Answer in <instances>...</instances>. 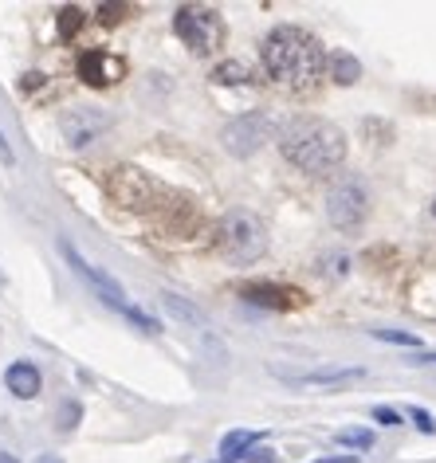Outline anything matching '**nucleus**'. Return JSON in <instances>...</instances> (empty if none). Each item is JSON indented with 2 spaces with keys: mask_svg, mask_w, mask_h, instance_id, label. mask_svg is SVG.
Returning a JSON list of instances; mask_svg holds the SVG:
<instances>
[{
  "mask_svg": "<svg viewBox=\"0 0 436 463\" xmlns=\"http://www.w3.org/2000/svg\"><path fill=\"white\" fill-rule=\"evenodd\" d=\"M338 444H346V448H374V432H365V428H342Z\"/></svg>",
  "mask_w": 436,
  "mask_h": 463,
  "instance_id": "6ab92c4d",
  "label": "nucleus"
},
{
  "mask_svg": "<svg viewBox=\"0 0 436 463\" xmlns=\"http://www.w3.org/2000/svg\"><path fill=\"white\" fill-rule=\"evenodd\" d=\"M110 196H114V201H118L122 208H137V213H146V208L162 204V189H157V181H150L142 169H134V165H122V169L110 177Z\"/></svg>",
  "mask_w": 436,
  "mask_h": 463,
  "instance_id": "6e6552de",
  "label": "nucleus"
},
{
  "mask_svg": "<svg viewBox=\"0 0 436 463\" xmlns=\"http://www.w3.org/2000/svg\"><path fill=\"white\" fill-rule=\"evenodd\" d=\"M213 83H216V87H224V83H228V87H236V83L248 87V83H251V71H248L244 63L232 60V63H221V67H216V71H213Z\"/></svg>",
  "mask_w": 436,
  "mask_h": 463,
  "instance_id": "f3484780",
  "label": "nucleus"
},
{
  "mask_svg": "<svg viewBox=\"0 0 436 463\" xmlns=\"http://www.w3.org/2000/svg\"><path fill=\"white\" fill-rule=\"evenodd\" d=\"M60 251H63V260H67V268H71L75 275H83V279L90 283V287H95V295L99 298H107V303L114 307V310H122V315L126 318H134L137 322V326H142V330H157V322L150 318V315H142V310H134L130 303H126V291H122V287L118 283H114L110 279V275L107 271H99V268H90V263L83 260V256H79V251L71 248V244H67V240H60Z\"/></svg>",
  "mask_w": 436,
  "mask_h": 463,
  "instance_id": "39448f33",
  "label": "nucleus"
},
{
  "mask_svg": "<svg viewBox=\"0 0 436 463\" xmlns=\"http://www.w3.org/2000/svg\"><path fill=\"white\" fill-rule=\"evenodd\" d=\"M5 385H8V392H13V397H20V401H32V397H36V392H40L43 377H40V369L32 365V362H16V365H8Z\"/></svg>",
  "mask_w": 436,
  "mask_h": 463,
  "instance_id": "ddd939ff",
  "label": "nucleus"
},
{
  "mask_svg": "<svg viewBox=\"0 0 436 463\" xmlns=\"http://www.w3.org/2000/svg\"><path fill=\"white\" fill-rule=\"evenodd\" d=\"M275 130V122H271V114H260V110H248V114H240V118H232L221 130V142L228 154H236V157H251L256 149L268 142Z\"/></svg>",
  "mask_w": 436,
  "mask_h": 463,
  "instance_id": "0eeeda50",
  "label": "nucleus"
},
{
  "mask_svg": "<svg viewBox=\"0 0 436 463\" xmlns=\"http://www.w3.org/2000/svg\"><path fill=\"white\" fill-rule=\"evenodd\" d=\"M327 216L338 232H354L370 216V189L362 177H342L335 189L327 193Z\"/></svg>",
  "mask_w": 436,
  "mask_h": 463,
  "instance_id": "423d86ee",
  "label": "nucleus"
},
{
  "mask_svg": "<svg viewBox=\"0 0 436 463\" xmlns=\"http://www.w3.org/2000/svg\"><path fill=\"white\" fill-rule=\"evenodd\" d=\"M260 444V436L256 432H228L224 439H221V456L232 463V459H244V451L248 448H256Z\"/></svg>",
  "mask_w": 436,
  "mask_h": 463,
  "instance_id": "dca6fc26",
  "label": "nucleus"
},
{
  "mask_svg": "<svg viewBox=\"0 0 436 463\" xmlns=\"http://www.w3.org/2000/svg\"><path fill=\"white\" fill-rule=\"evenodd\" d=\"M0 463H20L16 456H8V451H0Z\"/></svg>",
  "mask_w": 436,
  "mask_h": 463,
  "instance_id": "c85d7f7f",
  "label": "nucleus"
},
{
  "mask_svg": "<svg viewBox=\"0 0 436 463\" xmlns=\"http://www.w3.org/2000/svg\"><path fill=\"white\" fill-rule=\"evenodd\" d=\"M0 165H8V169L16 165V154H13V146H8L5 134H0Z\"/></svg>",
  "mask_w": 436,
  "mask_h": 463,
  "instance_id": "b1692460",
  "label": "nucleus"
},
{
  "mask_svg": "<svg viewBox=\"0 0 436 463\" xmlns=\"http://www.w3.org/2000/svg\"><path fill=\"white\" fill-rule=\"evenodd\" d=\"M126 13H130V5H99V20H107V24H118Z\"/></svg>",
  "mask_w": 436,
  "mask_h": 463,
  "instance_id": "412c9836",
  "label": "nucleus"
},
{
  "mask_svg": "<svg viewBox=\"0 0 436 463\" xmlns=\"http://www.w3.org/2000/svg\"><path fill=\"white\" fill-rule=\"evenodd\" d=\"M162 307H166V315H174V318H181L185 326H193V330H209V315L204 310H197L193 303H185L181 295H174V291H162Z\"/></svg>",
  "mask_w": 436,
  "mask_h": 463,
  "instance_id": "4468645a",
  "label": "nucleus"
},
{
  "mask_svg": "<svg viewBox=\"0 0 436 463\" xmlns=\"http://www.w3.org/2000/svg\"><path fill=\"white\" fill-rule=\"evenodd\" d=\"M79 75H83L87 87H107L122 75V63H114L110 55H102V52H83L79 55Z\"/></svg>",
  "mask_w": 436,
  "mask_h": 463,
  "instance_id": "9d476101",
  "label": "nucleus"
},
{
  "mask_svg": "<svg viewBox=\"0 0 436 463\" xmlns=\"http://www.w3.org/2000/svg\"><path fill=\"white\" fill-rule=\"evenodd\" d=\"M244 298L256 307H268V310H287V307H299L303 298L299 291L291 287H271V283H260V287H244Z\"/></svg>",
  "mask_w": 436,
  "mask_h": 463,
  "instance_id": "9b49d317",
  "label": "nucleus"
},
{
  "mask_svg": "<svg viewBox=\"0 0 436 463\" xmlns=\"http://www.w3.org/2000/svg\"><path fill=\"white\" fill-rule=\"evenodd\" d=\"M327 63H330V75H335V83H358L362 63L354 60V55L335 52V55H327Z\"/></svg>",
  "mask_w": 436,
  "mask_h": 463,
  "instance_id": "2eb2a0df",
  "label": "nucleus"
},
{
  "mask_svg": "<svg viewBox=\"0 0 436 463\" xmlns=\"http://www.w3.org/2000/svg\"><path fill=\"white\" fill-rule=\"evenodd\" d=\"M216 251L228 263H236V268L256 263L268 251V228H263V220L244 213V208H232L221 220V228H216Z\"/></svg>",
  "mask_w": 436,
  "mask_h": 463,
  "instance_id": "7ed1b4c3",
  "label": "nucleus"
},
{
  "mask_svg": "<svg viewBox=\"0 0 436 463\" xmlns=\"http://www.w3.org/2000/svg\"><path fill=\"white\" fill-rule=\"evenodd\" d=\"M244 463H275V451L271 448H248L244 451Z\"/></svg>",
  "mask_w": 436,
  "mask_h": 463,
  "instance_id": "5701e85b",
  "label": "nucleus"
},
{
  "mask_svg": "<svg viewBox=\"0 0 436 463\" xmlns=\"http://www.w3.org/2000/svg\"><path fill=\"white\" fill-rule=\"evenodd\" d=\"M374 420H377V424H389V428H393V424H401V416H397L393 409H374Z\"/></svg>",
  "mask_w": 436,
  "mask_h": 463,
  "instance_id": "393cba45",
  "label": "nucleus"
},
{
  "mask_svg": "<svg viewBox=\"0 0 436 463\" xmlns=\"http://www.w3.org/2000/svg\"><path fill=\"white\" fill-rule=\"evenodd\" d=\"M280 154L295 169L323 177V173H335L346 161V137H342L335 122L315 118V114H299V118H291L280 130Z\"/></svg>",
  "mask_w": 436,
  "mask_h": 463,
  "instance_id": "f03ea898",
  "label": "nucleus"
},
{
  "mask_svg": "<svg viewBox=\"0 0 436 463\" xmlns=\"http://www.w3.org/2000/svg\"><path fill=\"white\" fill-rule=\"evenodd\" d=\"M174 32L193 55H216L224 43V16L209 5H185L174 16Z\"/></svg>",
  "mask_w": 436,
  "mask_h": 463,
  "instance_id": "20e7f679",
  "label": "nucleus"
},
{
  "mask_svg": "<svg viewBox=\"0 0 436 463\" xmlns=\"http://www.w3.org/2000/svg\"><path fill=\"white\" fill-rule=\"evenodd\" d=\"M36 463H63V459H60V456H40Z\"/></svg>",
  "mask_w": 436,
  "mask_h": 463,
  "instance_id": "cd10ccee",
  "label": "nucleus"
},
{
  "mask_svg": "<svg viewBox=\"0 0 436 463\" xmlns=\"http://www.w3.org/2000/svg\"><path fill=\"white\" fill-rule=\"evenodd\" d=\"M374 338H382V342H397V345H412V350H417V334H405V330H370Z\"/></svg>",
  "mask_w": 436,
  "mask_h": 463,
  "instance_id": "aec40b11",
  "label": "nucleus"
},
{
  "mask_svg": "<svg viewBox=\"0 0 436 463\" xmlns=\"http://www.w3.org/2000/svg\"><path fill=\"white\" fill-rule=\"evenodd\" d=\"M107 122H110V118H107L102 110H95V107H75V110H67V114H63L67 146H71V149L90 146L102 130H107Z\"/></svg>",
  "mask_w": 436,
  "mask_h": 463,
  "instance_id": "1a4fd4ad",
  "label": "nucleus"
},
{
  "mask_svg": "<svg viewBox=\"0 0 436 463\" xmlns=\"http://www.w3.org/2000/svg\"><path fill=\"white\" fill-rule=\"evenodd\" d=\"M79 416H83L79 404H63V409H60V428H63V432H71V428L79 424Z\"/></svg>",
  "mask_w": 436,
  "mask_h": 463,
  "instance_id": "4be33fe9",
  "label": "nucleus"
},
{
  "mask_svg": "<svg viewBox=\"0 0 436 463\" xmlns=\"http://www.w3.org/2000/svg\"><path fill=\"white\" fill-rule=\"evenodd\" d=\"M260 60H263V71L275 87L283 90H315L327 75V52L307 28H295V24H280L263 36V48H260Z\"/></svg>",
  "mask_w": 436,
  "mask_h": 463,
  "instance_id": "f257e3e1",
  "label": "nucleus"
},
{
  "mask_svg": "<svg viewBox=\"0 0 436 463\" xmlns=\"http://www.w3.org/2000/svg\"><path fill=\"white\" fill-rule=\"evenodd\" d=\"M315 463H354V456H335V459H315Z\"/></svg>",
  "mask_w": 436,
  "mask_h": 463,
  "instance_id": "bb28decb",
  "label": "nucleus"
},
{
  "mask_svg": "<svg viewBox=\"0 0 436 463\" xmlns=\"http://www.w3.org/2000/svg\"><path fill=\"white\" fill-rule=\"evenodd\" d=\"M283 381H291V385H342V381H358L362 369L358 365H342V369H311V373H283V369H275Z\"/></svg>",
  "mask_w": 436,
  "mask_h": 463,
  "instance_id": "f8f14e48",
  "label": "nucleus"
},
{
  "mask_svg": "<svg viewBox=\"0 0 436 463\" xmlns=\"http://www.w3.org/2000/svg\"><path fill=\"white\" fill-rule=\"evenodd\" d=\"M79 28H83V8H79V5H67V8H60V40L75 36Z\"/></svg>",
  "mask_w": 436,
  "mask_h": 463,
  "instance_id": "a211bd4d",
  "label": "nucleus"
},
{
  "mask_svg": "<svg viewBox=\"0 0 436 463\" xmlns=\"http://www.w3.org/2000/svg\"><path fill=\"white\" fill-rule=\"evenodd\" d=\"M432 216H436V201H432Z\"/></svg>",
  "mask_w": 436,
  "mask_h": 463,
  "instance_id": "c756f323",
  "label": "nucleus"
},
{
  "mask_svg": "<svg viewBox=\"0 0 436 463\" xmlns=\"http://www.w3.org/2000/svg\"><path fill=\"white\" fill-rule=\"evenodd\" d=\"M412 420H421L424 432H436V424H432V416H429V412H417V409H412Z\"/></svg>",
  "mask_w": 436,
  "mask_h": 463,
  "instance_id": "a878e982",
  "label": "nucleus"
}]
</instances>
